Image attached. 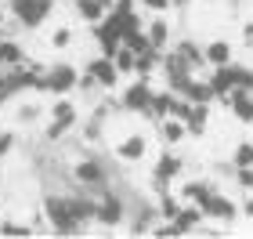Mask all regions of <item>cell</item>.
<instances>
[{"mask_svg":"<svg viewBox=\"0 0 253 239\" xmlns=\"http://www.w3.org/2000/svg\"><path fill=\"white\" fill-rule=\"evenodd\" d=\"M185 98H192V101H206V105H213V101H217V91H213V84H210V76H195Z\"/></svg>","mask_w":253,"mask_h":239,"instance_id":"603a6c76","label":"cell"},{"mask_svg":"<svg viewBox=\"0 0 253 239\" xmlns=\"http://www.w3.org/2000/svg\"><path fill=\"white\" fill-rule=\"evenodd\" d=\"M73 7H76V18L84 22V26H98V22L109 15V7L101 4V0H76Z\"/></svg>","mask_w":253,"mask_h":239,"instance_id":"ffe728a7","label":"cell"},{"mask_svg":"<svg viewBox=\"0 0 253 239\" xmlns=\"http://www.w3.org/2000/svg\"><path fill=\"white\" fill-rule=\"evenodd\" d=\"M174 51L192 65L195 73H199V69H210V65H206V48H203V44H195V40H177Z\"/></svg>","mask_w":253,"mask_h":239,"instance_id":"ac0fdd59","label":"cell"},{"mask_svg":"<svg viewBox=\"0 0 253 239\" xmlns=\"http://www.w3.org/2000/svg\"><path fill=\"white\" fill-rule=\"evenodd\" d=\"M213 189H217V185H213V181H206V178H188V181H181L177 196L185 199V203H203Z\"/></svg>","mask_w":253,"mask_h":239,"instance_id":"9a60e30c","label":"cell"},{"mask_svg":"<svg viewBox=\"0 0 253 239\" xmlns=\"http://www.w3.org/2000/svg\"><path fill=\"white\" fill-rule=\"evenodd\" d=\"M0 134H4V131H0Z\"/></svg>","mask_w":253,"mask_h":239,"instance_id":"b9f144b4","label":"cell"},{"mask_svg":"<svg viewBox=\"0 0 253 239\" xmlns=\"http://www.w3.org/2000/svg\"><path fill=\"white\" fill-rule=\"evenodd\" d=\"M235 185L239 189H253V167H235Z\"/></svg>","mask_w":253,"mask_h":239,"instance_id":"4dcf8cb0","label":"cell"},{"mask_svg":"<svg viewBox=\"0 0 253 239\" xmlns=\"http://www.w3.org/2000/svg\"><path fill=\"white\" fill-rule=\"evenodd\" d=\"M15 145H18V138H15L11 131H7V134H0V159H7V152L15 149Z\"/></svg>","mask_w":253,"mask_h":239,"instance_id":"d6a6232c","label":"cell"},{"mask_svg":"<svg viewBox=\"0 0 253 239\" xmlns=\"http://www.w3.org/2000/svg\"><path fill=\"white\" fill-rule=\"evenodd\" d=\"M0 105H4V101H0Z\"/></svg>","mask_w":253,"mask_h":239,"instance_id":"60d3db41","label":"cell"},{"mask_svg":"<svg viewBox=\"0 0 253 239\" xmlns=\"http://www.w3.org/2000/svg\"><path fill=\"white\" fill-rule=\"evenodd\" d=\"M185 174V159H181L177 152H163L156 159V167H152V192L156 196H163V192H170V185H174V181Z\"/></svg>","mask_w":253,"mask_h":239,"instance_id":"5b68a950","label":"cell"},{"mask_svg":"<svg viewBox=\"0 0 253 239\" xmlns=\"http://www.w3.org/2000/svg\"><path fill=\"white\" fill-rule=\"evenodd\" d=\"M15 120L22 123V127H26V123H37L40 120V105L37 101H22V105L15 109Z\"/></svg>","mask_w":253,"mask_h":239,"instance_id":"4316f807","label":"cell"},{"mask_svg":"<svg viewBox=\"0 0 253 239\" xmlns=\"http://www.w3.org/2000/svg\"><path fill=\"white\" fill-rule=\"evenodd\" d=\"M0 37H4V29H0Z\"/></svg>","mask_w":253,"mask_h":239,"instance_id":"ab89813d","label":"cell"},{"mask_svg":"<svg viewBox=\"0 0 253 239\" xmlns=\"http://www.w3.org/2000/svg\"><path fill=\"white\" fill-rule=\"evenodd\" d=\"M112 62L120 65V73H123V76H134V65H137V51H130V48L123 44V48L116 51V58H112Z\"/></svg>","mask_w":253,"mask_h":239,"instance_id":"d4e9b609","label":"cell"},{"mask_svg":"<svg viewBox=\"0 0 253 239\" xmlns=\"http://www.w3.org/2000/svg\"><path fill=\"white\" fill-rule=\"evenodd\" d=\"M243 48L253 51V22H246V26H243Z\"/></svg>","mask_w":253,"mask_h":239,"instance_id":"836d02e7","label":"cell"},{"mask_svg":"<svg viewBox=\"0 0 253 239\" xmlns=\"http://www.w3.org/2000/svg\"><path fill=\"white\" fill-rule=\"evenodd\" d=\"M185 127H188L192 138H203L206 134V127H210V105H206V101H192V112L185 116Z\"/></svg>","mask_w":253,"mask_h":239,"instance_id":"e0dca14e","label":"cell"},{"mask_svg":"<svg viewBox=\"0 0 253 239\" xmlns=\"http://www.w3.org/2000/svg\"><path fill=\"white\" fill-rule=\"evenodd\" d=\"M145 33H148V40H152V48H170V22L167 18H159V15H152L148 18V26H145Z\"/></svg>","mask_w":253,"mask_h":239,"instance_id":"7402d4cb","label":"cell"},{"mask_svg":"<svg viewBox=\"0 0 253 239\" xmlns=\"http://www.w3.org/2000/svg\"><path fill=\"white\" fill-rule=\"evenodd\" d=\"M33 232H37V225H22V221H11V218L0 221V236H33Z\"/></svg>","mask_w":253,"mask_h":239,"instance_id":"f546056e","label":"cell"},{"mask_svg":"<svg viewBox=\"0 0 253 239\" xmlns=\"http://www.w3.org/2000/svg\"><path fill=\"white\" fill-rule=\"evenodd\" d=\"M84 69L101 84V91H116V87H120V76H123V73H120V65L112 62L109 54H90Z\"/></svg>","mask_w":253,"mask_h":239,"instance_id":"9c48e42d","label":"cell"},{"mask_svg":"<svg viewBox=\"0 0 253 239\" xmlns=\"http://www.w3.org/2000/svg\"><path fill=\"white\" fill-rule=\"evenodd\" d=\"M22 62H29V54H26V48L15 40V37H0V65H22Z\"/></svg>","mask_w":253,"mask_h":239,"instance_id":"44dd1931","label":"cell"},{"mask_svg":"<svg viewBox=\"0 0 253 239\" xmlns=\"http://www.w3.org/2000/svg\"><path fill=\"white\" fill-rule=\"evenodd\" d=\"M206 221V210L199 207V203H181V210H177V218L174 225L181 229V236H188V232H199V225Z\"/></svg>","mask_w":253,"mask_h":239,"instance_id":"7c38bea8","label":"cell"},{"mask_svg":"<svg viewBox=\"0 0 253 239\" xmlns=\"http://www.w3.org/2000/svg\"><path fill=\"white\" fill-rule=\"evenodd\" d=\"M163 221V214H159V203H148L141 199L134 210H126V232L130 236H152V229Z\"/></svg>","mask_w":253,"mask_h":239,"instance_id":"52a82bcc","label":"cell"},{"mask_svg":"<svg viewBox=\"0 0 253 239\" xmlns=\"http://www.w3.org/2000/svg\"><path fill=\"white\" fill-rule=\"evenodd\" d=\"M174 98H177V91H170V87H163V91H156V98H152V105H148L141 116L145 120H152V123H159V120H167L170 116V109H174Z\"/></svg>","mask_w":253,"mask_h":239,"instance_id":"5bb4252c","label":"cell"},{"mask_svg":"<svg viewBox=\"0 0 253 239\" xmlns=\"http://www.w3.org/2000/svg\"><path fill=\"white\" fill-rule=\"evenodd\" d=\"M199 207L206 210V218H210V221H221V225H235V221H239V214H243V207H239L235 199H228L221 189H213L210 196L199 203Z\"/></svg>","mask_w":253,"mask_h":239,"instance_id":"ba28073f","label":"cell"},{"mask_svg":"<svg viewBox=\"0 0 253 239\" xmlns=\"http://www.w3.org/2000/svg\"><path fill=\"white\" fill-rule=\"evenodd\" d=\"M206 48V65H228V62H235V44L232 40H224V37H217V40H210V44H203Z\"/></svg>","mask_w":253,"mask_h":239,"instance_id":"4fadbf2b","label":"cell"},{"mask_svg":"<svg viewBox=\"0 0 253 239\" xmlns=\"http://www.w3.org/2000/svg\"><path fill=\"white\" fill-rule=\"evenodd\" d=\"M65 4H76V0H65Z\"/></svg>","mask_w":253,"mask_h":239,"instance_id":"f35d334b","label":"cell"},{"mask_svg":"<svg viewBox=\"0 0 253 239\" xmlns=\"http://www.w3.org/2000/svg\"><path fill=\"white\" fill-rule=\"evenodd\" d=\"M51 116H54V120H65V123H73V127H76V120H80L76 101H69V95H62V98L51 105Z\"/></svg>","mask_w":253,"mask_h":239,"instance_id":"cb8c5ba5","label":"cell"},{"mask_svg":"<svg viewBox=\"0 0 253 239\" xmlns=\"http://www.w3.org/2000/svg\"><path fill=\"white\" fill-rule=\"evenodd\" d=\"M243 214H246V218L253 221V199H246V203H243Z\"/></svg>","mask_w":253,"mask_h":239,"instance_id":"e575fe53","label":"cell"},{"mask_svg":"<svg viewBox=\"0 0 253 239\" xmlns=\"http://www.w3.org/2000/svg\"><path fill=\"white\" fill-rule=\"evenodd\" d=\"M152 98H156V91H152V80H145V76H134L130 84L123 87V95H120V109L123 112H141L152 105Z\"/></svg>","mask_w":253,"mask_h":239,"instance_id":"8992f818","label":"cell"},{"mask_svg":"<svg viewBox=\"0 0 253 239\" xmlns=\"http://www.w3.org/2000/svg\"><path fill=\"white\" fill-rule=\"evenodd\" d=\"M7 11L22 22V29H40L54 11V0H7Z\"/></svg>","mask_w":253,"mask_h":239,"instance_id":"3957f363","label":"cell"},{"mask_svg":"<svg viewBox=\"0 0 253 239\" xmlns=\"http://www.w3.org/2000/svg\"><path fill=\"white\" fill-rule=\"evenodd\" d=\"M80 80H84V69H76L73 62H54L47 65V95L54 98L73 95V91H80Z\"/></svg>","mask_w":253,"mask_h":239,"instance_id":"277c9868","label":"cell"},{"mask_svg":"<svg viewBox=\"0 0 253 239\" xmlns=\"http://www.w3.org/2000/svg\"><path fill=\"white\" fill-rule=\"evenodd\" d=\"M141 7H145V11H152V15H163V11L174 7V0H141Z\"/></svg>","mask_w":253,"mask_h":239,"instance_id":"1f68e13d","label":"cell"},{"mask_svg":"<svg viewBox=\"0 0 253 239\" xmlns=\"http://www.w3.org/2000/svg\"><path fill=\"white\" fill-rule=\"evenodd\" d=\"M109 167H105V159L101 156H80L76 163H73V181L76 185H84V189H105L109 185Z\"/></svg>","mask_w":253,"mask_h":239,"instance_id":"7a4b0ae2","label":"cell"},{"mask_svg":"<svg viewBox=\"0 0 253 239\" xmlns=\"http://www.w3.org/2000/svg\"><path fill=\"white\" fill-rule=\"evenodd\" d=\"M98 196V214H94V221L98 225H105V229H120V225H126V203L123 196L112 185L105 189H90Z\"/></svg>","mask_w":253,"mask_h":239,"instance_id":"6da1fadb","label":"cell"},{"mask_svg":"<svg viewBox=\"0 0 253 239\" xmlns=\"http://www.w3.org/2000/svg\"><path fill=\"white\" fill-rule=\"evenodd\" d=\"M7 18H11V11H7V7H0V29L7 26Z\"/></svg>","mask_w":253,"mask_h":239,"instance_id":"d590c367","label":"cell"},{"mask_svg":"<svg viewBox=\"0 0 253 239\" xmlns=\"http://www.w3.org/2000/svg\"><path fill=\"white\" fill-rule=\"evenodd\" d=\"M126 4H134V7H141V0H126Z\"/></svg>","mask_w":253,"mask_h":239,"instance_id":"74e56055","label":"cell"},{"mask_svg":"<svg viewBox=\"0 0 253 239\" xmlns=\"http://www.w3.org/2000/svg\"><path fill=\"white\" fill-rule=\"evenodd\" d=\"M232 163L235 167H253V142H239L232 149Z\"/></svg>","mask_w":253,"mask_h":239,"instance_id":"83f0119b","label":"cell"},{"mask_svg":"<svg viewBox=\"0 0 253 239\" xmlns=\"http://www.w3.org/2000/svg\"><path fill=\"white\" fill-rule=\"evenodd\" d=\"M101 4H105V7H109V11H112V7H116V0H101Z\"/></svg>","mask_w":253,"mask_h":239,"instance_id":"8d00e7d4","label":"cell"},{"mask_svg":"<svg viewBox=\"0 0 253 239\" xmlns=\"http://www.w3.org/2000/svg\"><path fill=\"white\" fill-rule=\"evenodd\" d=\"M69 131H73V123H65V120H54V116H51L47 131H43V138H47V142H62V138H69Z\"/></svg>","mask_w":253,"mask_h":239,"instance_id":"f1b7e54d","label":"cell"},{"mask_svg":"<svg viewBox=\"0 0 253 239\" xmlns=\"http://www.w3.org/2000/svg\"><path fill=\"white\" fill-rule=\"evenodd\" d=\"M73 40H76L73 26H58V29L51 33V48L54 51H69V48H73Z\"/></svg>","mask_w":253,"mask_h":239,"instance_id":"484cf974","label":"cell"},{"mask_svg":"<svg viewBox=\"0 0 253 239\" xmlns=\"http://www.w3.org/2000/svg\"><path fill=\"white\" fill-rule=\"evenodd\" d=\"M163 48H148L137 54V65H134V76H145V80H152V73H159V65H163Z\"/></svg>","mask_w":253,"mask_h":239,"instance_id":"d6986e66","label":"cell"},{"mask_svg":"<svg viewBox=\"0 0 253 239\" xmlns=\"http://www.w3.org/2000/svg\"><path fill=\"white\" fill-rule=\"evenodd\" d=\"M188 138V127H185V120H177V116H167V120H159V142L163 145H181Z\"/></svg>","mask_w":253,"mask_h":239,"instance_id":"2e32d148","label":"cell"},{"mask_svg":"<svg viewBox=\"0 0 253 239\" xmlns=\"http://www.w3.org/2000/svg\"><path fill=\"white\" fill-rule=\"evenodd\" d=\"M145 156H148V138L141 131H134V134H126V138L116 142V159L120 163H141Z\"/></svg>","mask_w":253,"mask_h":239,"instance_id":"30bf717a","label":"cell"},{"mask_svg":"<svg viewBox=\"0 0 253 239\" xmlns=\"http://www.w3.org/2000/svg\"><path fill=\"white\" fill-rule=\"evenodd\" d=\"M221 105L232 109V116H235L239 123H253V91H232Z\"/></svg>","mask_w":253,"mask_h":239,"instance_id":"8fae6325","label":"cell"}]
</instances>
